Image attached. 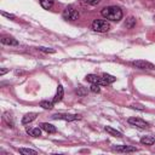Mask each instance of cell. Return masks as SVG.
<instances>
[{"instance_id":"6da1fadb","label":"cell","mask_w":155,"mask_h":155,"mask_svg":"<svg viewBox=\"0 0 155 155\" xmlns=\"http://www.w3.org/2000/svg\"><path fill=\"white\" fill-rule=\"evenodd\" d=\"M101 13L104 18L109 21H114V22H119L122 18V11L117 6H107L102 10Z\"/></svg>"},{"instance_id":"7a4b0ae2","label":"cell","mask_w":155,"mask_h":155,"mask_svg":"<svg viewBox=\"0 0 155 155\" xmlns=\"http://www.w3.org/2000/svg\"><path fill=\"white\" fill-rule=\"evenodd\" d=\"M92 29L97 33H107L110 29V24L105 19H96L92 23Z\"/></svg>"},{"instance_id":"3957f363","label":"cell","mask_w":155,"mask_h":155,"mask_svg":"<svg viewBox=\"0 0 155 155\" xmlns=\"http://www.w3.org/2000/svg\"><path fill=\"white\" fill-rule=\"evenodd\" d=\"M63 17L69 21H75L79 18V12L78 10H75L74 6H67L63 11Z\"/></svg>"},{"instance_id":"277c9868","label":"cell","mask_w":155,"mask_h":155,"mask_svg":"<svg viewBox=\"0 0 155 155\" xmlns=\"http://www.w3.org/2000/svg\"><path fill=\"white\" fill-rule=\"evenodd\" d=\"M132 65L138 68V69H147V70H153L155 69V65L148 61H142V59H138V61H133L132 62Z\"/></svg>"},{"instance_id":"5b68a950","label":"cell","mask_w":155,"mask_h":155,"mask_svg":"<svg viewBox=\"0 0 155 155\" xmlns=\"http://www.w3.org/2000/svg\"><path fill=\"white\" fill-rule=\"evenodd\" d=\"M128 124L132 125V126H136L138 128H147L149 126V124L147 121H144V120H142L139 117H130L128 119Z\"/></svg>"},{"instance_id":"8992f818","label":"cell","mask_w":155,"mask_h":155,"mask_svg":"<svg viewBox=\"0 0 155 155\" xmlns=\"http://www.w3.org/2000/svg\"><path fill=\"white\" fill-rule=\"evenodd\" d=\"M52 119L54 120H65V121H74V120H79L80 115H70V114H54L52 116Z\"/></svg>"},{"instance_id":"52a82bcc","label":"cell","mask_w":155,"mask_h":155,"mask_svg":"<svg viewBox=\"0 0 155 155\" xmlns=\"http://www.w3.org/2000/svg\"><path fill=\"white\" fill-rule=\"evenodd\" d=\"M114 150L119 151V153H134L138 149L136 147H131V145H117L114 148Z\"/></svg>"},{"instance_id":"ba28073f","label":"cell","mask_w":155,"mask_h":155,"mask_svg":"<svg viewBox=\"0 0 155 155\" xmlns=\"http://www.w3.org/2000/svg\"><path fill=\"white\" fill-rule=\"evenodd\" d=\"M1 44L4 45H10V46H16L18 45V41L11 36H2L1 38Z\"/></svg>"},{"instance_id":"9c48e42d","label":"cell","mask_w":155,"mask_h":155,"mask_svg":"<svg viewBox=\"0 0 155 155\" xmlns=\"http://www.w3.org/2000/svg\"><path fill=\"white\" fill-rule=\"evenodd\" d=\"M115 80H116V78H115V76L109 75V74H103L101 85H110V84H113Z\"/></svg>"},{"instance_id":"30bf717a","label":"cell","mask_w":155,"mask_h":155,"mask_svg":"<svg viewBox=\"0 0 155 155\" xmlns=\"http://www.w3.org/2000/svg\"><path fill=\"white\" fill-rule=\"evenodd\" d=\"M86 80L88 82H91V84H99L101 85V82H102V78L96 75V74H88L86 76Z\"/></svg>"},{"instance_id":"8fae6325","label":"cell","mask_w":155,"mask_h":155,"mask_svg":"<svg viewBox=\"0 0 155 155\" xmlns=\"http://www.w3.org/2000/svg\"><path fill=\"white\" fill-rule=\"evenodd\" d=\"M35 119H36V113H29V114H27V115L23 116V119H22V124H23V125L30 124V122L34 121Z\"/></svg>"},{"instance_id":"7c38bea8","label":"cell","mask_w":155,"mask_h":155,"mask_svg":"<svg viewBox=\"0 0 155 155\" xmlns=\"http://www.w3.org/2000/svg\"><path fill=\"white\" fill-rule=\"evenodd\" d=\"M40 126H41V128H42L45 132H47V133H54V132L57 131V128H56L53 125L48 124V122H42Z\"/></svg>"},{"instance_id":"4fadbf2b","label":"cell","mask_w":155,"mask_h":155,"mask_svg":"<svg viewBox=\"0 0 155 155\" xmlns=\"http://www.w3.org/2000/svg\"><path fill=\"white\" fill-rule=\"evenodd\" d=\"M63 94H64L63 86H62V85H58V87H57V93H56V96H54V98H53V103H57V102L62 101Z\"/></svg>"},{"instance_id":"5bb4252c","label":"cell","mask_w":155,"mask_h":155,"mask_svg":"<svg viewBox=\"0 0 155 155\" xmlns=\"http://www.w3.org/2000/svg\"><path fill=\"white\" fill-rule=\"evenodd\" d=\"M104 130L109 133V134H111V136H114V137H122V133L121 132H119V131H116V130H114L113 127H110V126H105L104 127Z\"/></svg>"},{"instance_id":"9a60e30c","label":"cell","mask_w":155,"mask_h":155,"mask_svg":"<svg viewBox=\"0 0 155 155\" xmlns=\"http://www.w3.org/2000/svg\"><path fill=\"white\" fill-rule=\"evenodd\" d=\"M140 143L142 144H145V145H151L155 143V138L154 137H150V136H145L143 138H140Z\"/></svg>"},{"instance_id":"2e32d148","label":"cell","mask_w":155,"mask_h":155,"mask_svg":"<svg viewBox=\"0 0 155 155\" xmlns=\"http://www.w3.org/2000/svg\"><path fill=\"white\" fill-rule=\"evenodd\" d=\"M27 132H28L30 136H33V137H39V136H41V130H40L39 127L27 128Z\"/></svg>"},{"instance_id":"e0dca14e","label":"cell","mask_w":155,"mask_h":155,"mask_svg":"<svg viewBox=\"0 0 155 155\" xmlns=\"http://www.w3.org/2000/svg\"><path fill=\"white\" fill-rule=\"evenodd\" d=\"M134 25H136V18L134 17H128L126 19V22H125V27L127 29H132Z\"/></svg>"},{"instance_id":"ac0fdd59","label":"cell","mask_w":155,"mask_h":155,"mask_svg":"<svg viewBox=\"0 0 155 155\" xmlns=\"http://www.w3.org/2000/svg\"><path fill=\"white\" fill-rule=\"evenodd\" d=\"M53 1H54V0H40V4H41V6H42L45 10H48V8L52 7Z\"/></svg>"},{"instance_id":"d6986e66","label":"cell","mask_w":155,"mask_h":155,"mask_svg":"<svg viewBox=\"0 0 155 155\" xmlns=\"http://www.w3.org/2000/svg\"><path fill=\"white\" fill-rule=\"evenodd\" d=\"M40 107H42L44 109H52L53 108V102H48V101H42L40 103Z\"/></svg>"},{"instance_id":"ffe728a7","label":"cell","mask_w":155,"mask_h":155,"mask_svg":"<svg viewBox=\"0 0 155 155\" xmlns=\"http://www.w3.org/2000/svg\"><path fill=\"white\" fill-rule=\"evenodd\" d=\"M19 153H21V154H24V155H29V154L36 155V154H38L35 150H33V149H27V148H21V149H19Z\"/></svg>"},{"instance_id":"44dd1931","label":"cell","mask_w":155,"mask_h":155,"mask_svg":"<svg viewBox=\"0 0 155 155\" xmlns=\"http://www.w3.org/2000/svg\"><path fill=\"white\" fill-rule=\"evenodd\" d=\"M91 91H92L93 93H98V92L101 91V85H99V84H92V85H91Z\"/></svg>"},{"instance_id":"7402d4cb","label":"cell","mask_w":155,"mask_h":155,"mask_svg":"<svg viewBox=\"0 0 155 155\" xmlns=\"http://www.w3.org/2000/svg\"><path fill=\"white\" fill-rule=\"evenodd\" d=\"M39 51H42V52H46V53H54L56 52L53 48H47V47H39Z\"/></svg>"},{"instance_id":"603a6c76","label":"cell","mask_w":155,"mask_h":155,"mask_svg":"<svg viewBox=\"0 0 155 155\" xmlns=\"http://www.w3.org/2000/svg\"><path fill=\"white\" fill-rule=\"evenodd\" d=\"M87 1V4H90V5H92V6H96V5H98L102 0H86Z\"/></svg>"},{"instance_id":"cb8c5ba5","label":"cell","mask_w":155,"mask_h":155,"mask_svg":"<svg viewBox=\"0 0 155 155\" xmlns=\"http://www.w3.org/2000/svg\"><path fill=\"white\" fill-rule=\"evenodd\" d=\"M1 15H2L4 17H7V18H11V19H15V16H13V15H11V13H7V12L1 11Z\"/></svg>"},{"instance_id":"d4e9b609","label":"cell","mask_w":155,"mask_h":155,"mask_svg":"<svg viewBox=\"0 0 155 155\" xmlns=\"http://www.w3.org/2000/svg\"><path fill=\"white\" fill-rule=\"evenodd\" d=\"M6 71H7V70H6V69H2V70H1V71H0V75H4V74H5V73H6Z\"/></svg>"}]
</instances>
